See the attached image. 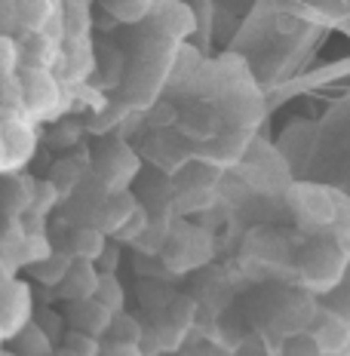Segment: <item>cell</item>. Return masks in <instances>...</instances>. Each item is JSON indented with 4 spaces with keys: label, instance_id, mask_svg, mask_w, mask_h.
I'll list each match as a JSON object with an SVG mask.
<instances>
[{
    "label": "cell",
    "instance_id": "6da1fadb",
    "mask_svg": "<svg viewBox=\"0 0 350 356\" xmlns=\"http://www.w3.org/2000/svg\"><path fill=\"white\" fill-rule=\"evenodd\" d=\"M286 206L301 236H332L350 218V197L335 184L292 181L286 188Z\"/></svg>",
    "mask_w": 350,
    "mask_h": 356
},
{
    "label": "cell",
    "instance_id": "7a4b0ae2",
    "mask_svg": "<svg viewBox=\"0 0 350 356\" xmlns=\"http://www.w3.org/2000/svg\"><path fill=\"white\" fill-rule=\"evenodd\" d=\"M350 258L335 246L332 236H304L295 255V286L310 298L335 292L347 277Z\"/></svg>",
    "mask_w": 350,
    "mask_h": 356
},
{
    "label": "cell",
    "instance_id": "3957f363",
    "mask_svg": "<svg viewBox=\"0 0 350 356\" xmlns=\"http://www.w3.org/2000/svg\"><path fill=\"white\" fill-rule=\"evenodd\" d=\"M141 169V157L120 136H105L89 151V175L105 194H123L132 188Z\"/></svg>",
    "mask_w": 350,
    "mask_h": 356
},
{
    "label": "cell",
    "instance_id": "277c9868",
    "mask_svg": "<svg viewBox=\"0 0 350 356\" xmlns=\"http://www.w3.org/2000/svg\"><path fill=\"white\" fill-rule=\"evenodd\" d=\"M22 77V111L37 126H53L68 117V86L56 71H19Z\"/></svg>",
    "mask_w": 350,
    "mask_h": 356
},
{
    "label": "cell",
    "instance_id": "5b68a950",
    "mask_svg": "<svg viewBox=\"0 0 350 356\" xmlns=\"http://www.w3.org/2000/svg\"><path fill=\"white\" fill-rule=\"evenodd\" d=\"M212 255H215V243L209 231L193 227L188 221H173V231H169L166 246L160 252L166 270H173V273L200 270V267H206L212 261Z\"/></svg>",
    "mask_w": 350,
    "mask_h": 356
},
{
    "label": "cell",
    "instance_id": "8992f818",
    "mask_svg": "<svg viewBox=\"0 0 350 356\" xmlns=\"http://www.w3.org/2000/svg\"><path fill=\"white\" fill-rule=\"evenodd\" d=\"M0 129H3V175H22L34 160L40 145V126L25 111H0Z\"/></svg>",
    "mask_w": 350,
    "mask_h": 356
},
{
    "label": "cell",
    "instance_id": "52a82bcc",
    "mask_svg": "<svg viewBox=\"0 0 350 356\" xmlns=\"http://www.w3.org/2000/svg\"><path fill=\"white\" fill-rule=\"evenodd\" d=\"M252 138H255V132L252 129H230L228 126L225 132H218V136L209 138V142L193 145L191 147V160L200 163V166H209V169L225 172V169L240 166V163L249 157Z\"/></svg>",
    "mask_w": 350,
    "mask_h": 356
},
{
    "label": "cell",
    "instance_id": "ba28073f",
    "mask_svg": "<svg viewBox=\"0 0 350 356\" xmlns=\"http://www.w3.org/2000/svg\"><path fill=\"white\" fill-rule=\"evenodd\" d=\"M34 314H37V307H34L31 283L22 277L0 280V335H3L6 344L22 329H28L34 323Z\"/></svg>",
    "mask_w": 350,
    "mask_h": 356
},
{
    "label": "cell",
    "instance_id": "9c48e42d",
    "mask_svg": "<svg viewBox=\"0 0 350 356\" xmlns=\"http://www.w3.org/2000/svg\"><path fill=\"white\" fill-rule=\"evenodd\" d=\"M310 344L326 356H344L350 347V323L329 307H319L308 332Z\"/></svg>",
    "mask_w": 350,
    "mask_h": 356
},
{
    "label": "cell",
    "instance_id": "30bf717a",
    "mask_svg": "<svg viewBox=\"0 0 350 356\" xmlns=\"http://www.w3.org/2000/svg\"><path fill=\"white\" fill-rule=\"evenodd\" d=\"M62 316H65L68 332H80V335H89L95 341H105L111 323H114V314H111L108 307H102L95 298L77 301V304H65Z\"/></svg>",
    "mask_w": 350,
    "mask_h": 356
},
{
    "label": "cell",
    "instance_id": "8fae6325",
    "mask_svg": "<svg viewBox=\"0 0 350 356\" xmlns=\"http://www.w3.org/2000/svg\"><path fill=\"white\" fill-rule=\"evenodd\" d=\"M37 178L31 175H0V225L19 221L34 206Z\"/></svg>",
    "mask_w": 350,
    "mask_h": 356
},
{
    "label": "cell",
    "instance_id": "7c38bea8",
    "mask_svg": "<svg viewBox=\"0 0 350 356\" xmlns=\"http://www.w3.org/2000/svg\"><path fill=\"white\" fill-rule=\"evenodd\" d=\"M108 236L99 231V227H80V225H65L62 240L56 243L58 249L65 252L74 261H86V264H99V258L105 255L108 249Z\"/></svg>",
    "mask_w": 350,
    "mask_h": 356
},
{
    "label": "cell",
    "instance_id": "4fadbf2b",
    "mask_svg": "<svg viewBox=\"0 0 350 356\" xmlns=\"http://www.w3.org/2000/svg\"><path fill=\"white\" fill-rule=\"evenodd\" d=\"M99 267L95 264H86V261H74V267L68 270V277H65V283L56 289V298L62 304H77V301H89L95 298V292H99Z\"/></svg>",
    "mask_w": 350,
    "mask_h": 356
},
{
    "label": "cell",
    "instance_id": "5bb4252c",
    "mask_svg": "<svg viewBox=\"0 0 350 356\" xmlns=\"http://www.w3.org/2000/svg\"><path fill=\"white\" fill-rule=\"evenodd\" d=\"M141 200L132 194V191H123V194H108L105 197V206H102V234L114 236L120 227L126 225V221L132 218V212L138 209Z\"/></svg>",
    "mask_w": 350,
    "mask_h": 356
},
{
    "label": "cell",
    "instance_id": "9a60e30c",
    "mask_svg": "<svg viewBox=\"0 0 350 356\" xmlns=\"http://www.w3.org/2000/svg\"><path fill=\"white\" fill-rule=\"evenodd\" d=\"M62 13V3L49 0H31V3H16V25L19 34H43L47 25Z\"/></svg>",
    "mask_w": 350,
    "mask_h": 356
},
{
    "label": "cell",
    "instance_id": "2e32d148",
    "mask_svg": "<svg viewBox=\"0 0 350 356\" xmlns=\"http://www.w3.org/2000/svg\"><path fill=\"white\" fill-rule=\"evenodd\" d=\"M74 267V258H68L62 249L56 246V252L47 258V261H40V264H34V267H28V280H34V283H40L43 289H56L65 283V277H68V270Z\"/></svg>",
    "mask_w": 350,
    "mask_h": 356
},
{
    "label": "cell",
    "instance_id": "e0dca14e",
    "mask_svg": "<svg viewBox=\"0 0 350 356\" xmlns=\"http://www.w3.org/2000/svg\"><path fill=\"white\" fill-rule=\"evenodd\" d=\"M10 350L16 356H56V341L47 335L37 323H31L28 329H22L16 338L10 341Z\"/></svg>",
    "mask_w": 350,
    "mask_h": 356
},
{
    "label": "cell",
    "instance_id": "ac0fdd59",
    "mask_svg": "<svg viewBox=\"0 0 350 356\" xmlns=\"http://www.w3.org/2000/svg\"><path fill=\"white\" fill-rule=\"evenodd\" d=\"M148 335V325H141L132 314H117L108 329V344H123V347H141Z\"/></svg>",
    "mask_w": 350,
    "mask_h": 356
},
{
    "label": "cell",
    "instance_id": "d6986e66",
    "mask_svg": "<svg viewBox=\"0 0 350 356\" xmlns=\"http://www.w3.org/2000/svg\"><path fill=\"white\" fill-rule=\"evenodd\" d=\"M83 132H86V123H83V117H62L58 123L49 126V145L58 147V151H71V147H77V142L83 138Z\"/></svg>",
    "mask_w": 350,
    "mask_h": 356
},
{
    "label": "cell",
    "instance_id": "ffe728a7",
    "mask_svg": "<svg viewBox=\"0 0 350 356\" xmlns=\"http://www.w3.org/2000/svg\"><path fill=\"white\" fill-rule=\"evenodd\" d=\"M95 301H99L102 307H108L114 316L126 314V289H123V283H120V277H117V273H102Z\"/></svg>",
    "mask_w": 350,
    "mask_h": 356
},
{
    "label": "cell",
    "instance_id": "44dd1931",
    "mask_svg": "<svg viewBox=\"0 0 350 356\" xmlns=\"http://www.w3.org/2000/svg\"><path fill=\"white\" fill-rule=\"evenodd\" d=\"M102 353V341L80 335V332H65L62 344H58L56 356H99Z\"/></svg>",
    "mask_w": 350,
    "mask_h": 356
},
{
    "label": "cell",
    "instance_id": "7402d4cb",
    "mask_svg": "<svg viewBox=\"0 0 350 356\" xmlns=\"http://www.w3.org/2000/svg\"><path fill=\"white\" fill-rule=\"evenodd\" d=\"M105 10H108L117 22H123V25H138V22H145L148 16H151L154 6H151V3H145V0H141V3H123V0H108Z\"/></svg>",
    "mask_w": 350,
    "mask_h": 356
},
{
    "label": "cell",
    "instance_id": "603a6c76",
    "mask_svg": "<svg viewBox=\"0 0 350 356\" xmlns=\"http://www.w3.org/2000/svg\"><path fill=\"white\" fill-rule=\"evenodd\" d=\"M62 203V194H58V188L49 178H37V188H34V206H31V212L37 215H53L56 212V206Z\"/></svg>",
    "mask_w": 350,
    "mask_h": 356
},
{
    "label": "cell",
    "instance_id": "cb8c5ba5",
    "mask_svg": "<svg viewBox=\"0 0 350 356\" xmlns=\"http://www.w3.org/2000/svg\"><path fill=\"white\" fill-rule=\"evenodd\" d=\"M22 71L19 58V40L10 34H0V80H10Z\"/></svg>",
    "mask_w": 350,
    "mask_h": 356
},
{
    "label": "cell",
    "instance_id": "d4e9b609",
    "mask_svg": "<svg viewBox=\"0 0 350 356\" xmlns=\"http://www.w3.org/2000/svg\"><path fill=\"white\" fill-rule=\"evenodd\" d=\"M283 356H326V353H319L317 347L310 344V338L304 335V338L289 341V344H286V350H283Z\"/></svg>",
    "mask_w": 350,
    "mask_h": 356
},
{
    "label": "cell",
    "instance_id": "484cf974",
    "mask_svg": "<svg viewBox=\"0 0 350 356\" xmlns=\"http://www.w3.org/2000/svg\"><path fill=\"white\" fill-rule=\"evenodd\" d=\"M99 273H117V267H120V246L117 243H108V249H105V255L99 258Z\"/></svg>",
    "mask_w": 350,
    "mask_h": 356
},
{
    "label": "cell",
    "instance_id": "4316f807",
    "mask_svg": "<svg viewBox=\"0 0 350 356\" xmlns=\"http://www.w3.org/2000/svg\"><path fill=\"white\" fill-rule=\"evenodd\" d=\"M332 240H335V246H338L344 255L350 258V218H344L338 227H335V234H332Z\"/></svg>",
    "mask_w": 350,
    "mask_h": 356
},
{
    "label": "cell",
    "instance_id": "83f0119b",
    "mask_svg": "<svg viewBox=\"0 0 350 356\" xmlns=\"http://www.w3.org/2000/svg\"><path fill=\"white\" fill-rule=\"evenodd\" d=\"M99 356H141V350L138 347H123V344H108V341H102Z\"/></svg>",
    "mask_w": 350,
    "mask_h": 356
},
{
    "label": "cell",
    "instance_id": "f1b7e54d",
    "mask_svg": "<svg viewBox=\"0 0 350 356\" xmlns=\"http://www.w3.org/2000/svg\"><path fill=\"white\" fill-rule=\"evenodd\" d=\"M3 160H6V151H3V129H0V175H3Z\"/></svg>",
    "mask_w": 350,
    "mask_h": 356
},
{
    "label": "cell",
    "instance_id": "f546056e",
    "mask_svg": "<svg viewBox=\"0 0 350 356\" xmlns=\"http://www.w3.org/2000/svg\"><path fill=\"white\" fill-rule=\"evenodd\" d=\"M3 350H6V341H3V335H0V356H3Z\"/></svg>",
    "mask_w": 350,
    "mask_h": 356
},
{
    "label": "cell",
    "instance_id": "4dcf8cb0",
    "mask_svg": "<svg viewBox=\"0 0 350 356\" xmlns=\"http://www.w3.org/2000/svg\"><path fill=\"white\" fill-rule=\"evenodd\" d=\"M3 356H16V353H13V350H3Z\"/></svg>",
    "mask_w": 350,
    "mask_h": 356
},
{
    "label": "cell",
    "instance_id": "1f68e13d",
    "mask_svg": "<svg viewBox=\"0 0 350 356\" xmlns=\"http://www.w3.org/2000/svg\"><path fill=\"white\" fill-rule=\"evenodd\" d=\"M344 356H350V347H347V353H344Z\"/></svg>",
    "mask_w": 350,
    "mask_h": 356
}]
</instances>
